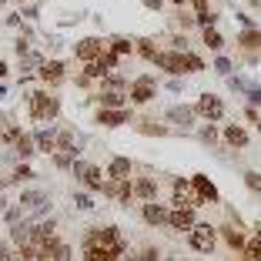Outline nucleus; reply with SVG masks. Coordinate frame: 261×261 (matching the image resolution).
<instances>
[{"instance_id": "nucleus-1", "label": "nucleus", "mask_w": 261, "mask_h": 261, "mask_svg": "<svg viewBox=\"0 0 261 261\" xmlns=\"http://www.w3.org/2000/svg\"><path fill=\"white\" fill-rule=\"evenodd\" d=\"M27 114H31V121H57V114H61V97L50 91H31L27 94Z\"/></svg>"}, {"instance_id": "nucleus-2", "label": "nucleus", "mask_w": 261, "mask_h": 261, "mask_svg": "<svg viewBox=\"0 0 261 261\" xmlns=\"http://www.w3.org/2000/svg\"><path fill=\"white\" fill-rule=\"evenodd\" d=\"M188 248L198 254H215L218 248V228L207 221H194L191 228H188Z\"/></svg>"}, {"instance_id": "nucleus-3", "label": "nucleus", "mask_w": 261, "mask_h": 261, "mask_svg": "<svg viewBox=\"0 0 261 261\" xmlns=\"http://www.w3.org/2000/svg\"><path fill=\"white\" fill-rule=\"evenodd\" d=\"M194 114H198L201 121H215V124H221L224 114H228V104H224L221 94H201L198 104H194Z\"/></svg>"}, {"instance_id": "nucleus-4", "label": "nucleus", "mask_w": 261, "mask_h": 261, "mask_svg": "<svg viewBox=\"0 0 261 261\" xmlns=\"http://www.w3.org/2000/svg\"><path fill=\"white\" fill-rule=\"evenodd\" d=\"M154 97H158V81L154 77L141 74L127 84V104H151Z\"/></svg>"}, {"instance_id": "nucleus-5", "label": "nucleus", "mask_w": 261, "mask_h": 261, "mask_svg": "<svg viewBox=\"0 0 261 261\" xmlns=\"http://www.w3.org/2000/svg\"><path fill=\"white\" fill-rule=\"evenodd\" d=\"M70 171H74V177L87 188V191H100V185H104V168H97V164H91V161H77L74 158Z\"/></svg>"}, {"instance_id": "nucleus-6", "label": "nucleus", "mask_w": 261, "mask_h": 261, "mask_svg": "<svg viewBox=\"0 0 261 261\" xmlns=\"http://www.w3.org/2000/svg\"><path fill=\"white\" fill-rule=\"evenodd\" d=\"M100 191H104L108 201H117V204H130V201H134V194H130V177H104Z\"/></svg>"}, {"instance_id": "nucleus-7", "label": "nucleus", "mask_w": 261, "mask_h": 261, "mask_svg": "<svg viewBox=\"0 0 261 261\" xmlns=\"http://www.w3.org/2000/svg\"><path fill=\"white\" fill-rule=\"evenodd\" d=\"M17 207H20L23 215H47V211H50V201H47L44 191H37V188H27V191H20Z\"/></svg>"}, {"instance_id": "nucleus-8", "label": "nucleus", "mask_w": 261, "mask_h": 261, "mask_svg": "<svg viewBox=\"0 0 261 261\" xmlns=\"http://www.w3.org/2000/svg\"><path fill=\"white\" fill-rule=\"evenodd\" d=\"M164 121H168V127L191 130V127H194V121H198V114H194L191 104H171L168 114H164Z\"/></svg>"}, {"instance_id": "nucleus-9", "label": "nucleus", "mask_w": 261, "mask_h": 261, "mask_svg": "<svg viewBox=\"0 0 261 261\" xmlns=\"http://www.w3.org/2000/svg\"><path fill=\"white\" fill-rule=\"evenodd\" d=\"M154 67H161L164 74H174L181 77L185 74V50H158V54L151 57Z\"/></svg>"}, {"instance_id": "nucleus-10", "label": "nucleus", "mask_w": 261, "mask_h": 261, "mask_svg": "<svg viewBox=\"0 0 261 261\" xmlns=\"http://www.w3.org/2000/svg\"><path fill=\"white\" fill-rule=\"evenodd\" d=\"M171 207H198V198H194V188L188 177L171 181Z\"/></svg>"}, {"instance_id": "nucleus-11", "label": "nucleus", "mask_w": 261, "mask_h": 261, "mask_svg": "<svg viewBox=\"0 0 261 261\" xmlns=\"http://www.w3.org/2000/svg\"><path fill=\"white\" fill-rule=\"evenodd\" d=\"M37 81L44 87H57V84H64L67 81V64L64 61H44L37 67Z\"/></svg>"}, {"instance_id": "nucleus-12", "label": "nucleus", "mask_w": 261, "mask_h": 261, "mask_svg": "<svg viewBox=\"0 0 261 261\" xmlns=\"http://www.w3.org/2000/svg\"><path fill=\"white\" fill-rule=\"evenodd\" d=\"M141 218H144L147 228H164L168 224V204H161V201H141Z\"/></svg>"}, {"instance_id": "nucleus-13", "label": "nucleus", "mask_w": 261, "mask_h": 261, "mask_svg": "<svg viewBox=\"0 0 261 261\" xmlns=\"http://www.w3.org/2000/svg\"><path fill=\"white\" fill-rule=\"evenodd\" d=\"M221 144H228L231 151H245V147H251V134H248L241 124H224L221 127Z\"/></svg>"}, {"instance_id": "nucleus-14", "label": "nucleus", "mask_w": 261, "mask_h": 261, "mask_svg": "<svg viewBox=\"0 0 261 261\" xmlns=\"http://www.w3.org/2000/svg\"><path fill=\"white\" fill-rule=\"evenodd\" d=\"M191 188H194L198 204H218V201H221V194H218V188L211 185V177H207V174H194L191 177Z\"/></svg>"}, {"instance_id": "nucleus-15", "label": "nucleus", "mask_w": 261, "mask_h": 261, "mask_svg": "<svg viewBox=\"0 0 261 261\" xmlns=\"http://www.w3.org/2000/svg\"><path fill=\"white\" fill-rule=\"evenodd\" d=\"M81 147H84V141H81V134H77L74 127H54V151L77 154Z\"/></svg>"}, {"instance_id": "nucleus-16", "label": "nucleus", "mask_w": 261, "mask_h": 261, "mask_svg": "<svg viewBox=\"0 0 261 261\" xmlns=\"http://www.w3.org/2000/svg\"><path fill=\"white\" fill-rule=\"evenodd\" d=\"M194 221H198V211H194V207H168V224H164V228L188 231Z\"/></svg>"}, {"instance_id": "nucleus-17", "label": "nucleus", "mask_w": 261, "mask_h": 261, "mask_svg": "<svg viewBox=\"0 0 261 261\" xmlns=\"http://www.w3.org/2000/svg\"><path fill=\"white\" fill-rule=\"evenodd\" d=\"M94 121H97L100 127H121V124L130 121V111L127 108H97Z\"/></svg>"}, {"instance_id": "nucleus-18", "label": "nucleus", "mask_w": 261, "mask_h": 261, "mask_svg": "<svg viewBox=\"0 0 261 261\" xmlns=\"http://www.w3.org/2000/svg\"><path fill=\"white\" fill-rule=\"evenodd\" d=\"M54 238H61V231H57V221L54 218H47V221H40V224H34V231H31V241L37 248H47Z\"/></svg>"}, {"instance_id": "nucleus-19", "label": "nucleus", "mask_w": 261, "mask_h": 261, "mask_svg": "<svg viewBox=\"0 0 261 261\" xmlns=\"http://www.w3.org/2000/svg\"><path fill=\"white\" fill-rule=\"evenodd\" d=\"M130 194H134V201H154L158 198V181L147 177V174L134 177V181H130Z\"/></svg>"}, {"instance_id": "nucleus-20", "label": "nucleus", "mask_w": 261, "mask_h": 261, "mask_svg": "<svg viewBox=\"0 0 261 261\" xmlns=\"http://www.w3.org/2000/svg\"><path fill=\"white\" fill-rule=\"evenodd\" d=\"M100 50H104V40H100V37H84V40H77V44H74V57L81 64L100 57Z\"/></svg>"}, {"instance_id": "nucleus-21", "label": "nucleus", "mask_w": 261, "mask_h": 261, "mask_svg": "<svg viewBox=\"0 0 261 261\" xmlns=\"http://www.w3.org/2000/svg\"><path fill=\"white\" fill-rule=\"evenodd\" d=\"M238 44H241V50H245L248 61L258 64V47H261V31H258V27H248V31L238 37Z\"/></svg>"}, {"instance_id": "nucleus-22", "label": "nucleus", "mask_w": 261, "mask_h": 261, "mask_svg": "<svg viewBox=\"0 0 261 261\" xmlns=\"http://www.w3.org/2000/svg\"><path fill=\"white\" fill-rule=\"evenodd\" d=\"M34 154H37V147H34V138L20 130V134L14 138V158H17V161H31Z\"/></svg>"}, {"instance_id": "nucleus-23", "label": "nucleus", "mask_w": 261, "mask_h": 261, "mask_svg": "<svg viewBox=\"0 0 261 261\" xmlns=\"http://www.w3.org/2000/svg\"><path fill=\"white\" fill-rule=\"evenodd\" d=\"M130 121H134V117H130ZM134 130L144 134V138H168L171 134L168 124H158V121H134Z\"/></svg>"}, {"instance_id": "nucleus-24", "label": "nucleus", "mask_w": 261, "mask_h": 261, "mask_svg": "<svg viewBox=\"0 0 261 261\" xmlns=\"http://www.w3.org/2000/svg\"><path fill=\"white\" fill-rule=\"evenodd\" d=\"M130 171H134V164H130V158H111L108 168H104V177H130Z\"/></svg>"}, {"instance_id": "nucleus-25", "label": "nucleus", "mask_w": 261, "mask_h": 261, "mask_svg": "<svg viewBox=\"0 0 261 261\" xmlns=\"http://www.w3.org/2000/svg\"><path fill=\"white\" fill-rule=\"evenodd\" d=\"M97 108H127V91H100Z\"/></svg>"}, {"instance_id": "nucleus-26", "label": "nucleus", "mask_w": 261, "mask_h": 261, "mask_svg": "<svg viewBox=\"0 0 261 261\" xmlns=\"http://www.w3.org/2000/svg\"><path fill=\"white\" fill-rule=\"evenodd\" d=\"M201 40H204V47H207V50H224V34L218 31L215 23L201 27Z\"/></svg>"}, {"instance_id": "nucleus-27", "label": "nucleus", "mask_w": 261, "mask_h": 261, "mask_svg": "<svg viewBox=\"0 0 261 261\" xmlns=\"http://www.w3.org/2000/svg\"><path fill=\"white\" fill-rule=\"evenodd\" d=\"M97 84H100V91H127L130 81H127L124 74H117V70H108V74L100 77Z\"/></svg>"}, {"instance_id": "nucleus-28", "label": "nucleus", "mask_w": 261, "mask_h": 261, "mask_svg": "<svg viewBox=\"0 0 261 261\" xmlns=\"http://www.w3.org/2000/svg\"><path fill=\"white\" fill-rule=\"evenodd\" d=\"M31 231H34V224L31 221H14L10 224V245H27L31 241Z\"/></svg>"}, {"instance_id": "nucleus-29", "label": "nucleus", "mask_w": 261, "mask_h": 261, "mask_svg": "<svg viewBox=\"0 0 261 261\" xmlns=\"http://www.w3.org/2000/svg\"><path fill=\"white\" fill-rule=\"evenodd\" d=\"M31 138H34V147H37V154H50V151H54V127H50V130H40V127H37Z\"/></svg>"}, {"instance_id": "nucleus-30", "label": "nucleus", "mask_w": 261, "mask_h": 261, "mask_svg": "<svg viewBox=\"0 0 261 261\" xmlns=\"http://www.w3.org/2000/svg\"><path fill=\"white\" fill-rule=\"evenodd\" d=\"M198 138L204 141V144L218 147V144H221V127H218L215 121H204V124H201V130H198Z\"/></svg>"}, {"instance_id": "nucleus-31", "label": "nucleus", "mask_w": 261, "mask_h": 261, "mask_svg": "<svg viewBox=\"0 0 261 261\" xmlns=\"http://www.w3.org/2000/svg\"><path fill=\"white\" fill-rule=\"evenodd\" d=\"M241 251H245L241 258H248V261H258L261 258V234H258V228H254V234L241 245Z\"/></svg>"}, {"instance_id": "nucleus-32", "label": "nucleus", "mask_w": 261, "mask_h": 261, "mask_svg": "<svg viewBox=\"0 0 261 261\" xmlns=\"http://www.w3.org/2000/svg\"><path fill=\"white\" fill-rule=\"evenodd\" d=\"M10 185H27V181H34V168L27 161H20L14 171H10V177H7Z\"/></svg>"}, {"instance_id": "nucleus-33", "label": "nucleus", "mask_w": 261, "mask_h": 261, "mask_svg": "<svg viewBox=\"0 0 261 261\" xmlns=\"http://www.w3.org/2000/svg\"><path fill=\"white\" fill-rule=\"evenodd\" d=\"M81 74H84L87 81H100V77L108 74V67H104L100 57H94V61H84V70H81Z\"/></svg>"}, {"instance_id": "nucleus-34", "label": "nucleus", "mask_w": 261, "mask_h": 261, "mask_svg": "<svg viewBox=\"0 0 261 261\" xmlns=\"http://www.w3.org/2000/svg\"><path fill=\"white\" fill-rule=\"evenodd\" d=\"M204 57L194 54V50H185V74H198V70H204Z\"/></svg>"}, {"instance_id": "nucleus-35", "label": "nucleus", "mask_w": 261, "mask_h": 261, "mask_svg": "<svg viewBox=\"0 0 261 261\" xmlns=\"http://www.w3.org/2000/svg\"><path fill=\"white\" fill-rule=\"evenodd\" d=\"M221 238H224V241H228V245H231V248H241V245H245V238H241V231H238V228H234V224H228V221H224V224H221Z\"/></svg>"}, {"instance_id": "nucleus-36", "label": "nucleus", "mask_w": 261, "mask_h": 261, "mask_svg": "<svg viewBox=\"0 0 261 261\" xmlns=\"http://www.w3.org/2000/svg\"><path fill=\"white\" fill-rule=\"evenodd\" d=\"M130 47H134V50H138V57H144V61H151V57L154 54H158V44H154V40H134V44H130Z\"/></svg>"}, {"instance_id": "nucleus-37", "label": "nucleus", "mask_w": 261, "mask_h": 261, "mask_svg": "<svg viewBox=\"0 0 261 261\" xmlns=\"http://www.w3.org/2000/svg\"><path fill=\"white\" fill-rule=\"evenodd\" d=\"M50 158H54V168L57 171H70V164H74L77 154H70V151H50Z\"/></svg>"}, {"instance_id": "nucleus-38", "label": "nucleus", "mask_w": 261, "mask_h": 261, "mask_svg": "<svg viewBox=\"0 0 261 261\" xmlns=\"http://www.w3.org/2000/svg\"><path fill=\"white\" fill-rule=\"evenodd\" d=\"M127 258H141V261H158L161 258V248L158 245H141L138 254H127Z\"/></svg>"}, {"instance_id": "nucleus-39", "label": "nucleus", "mask_w": 261, "mask_h": 261, "mask_svg": "<svg viewBox=\"0 0 261 261\" xmlns=\"http://www.w3.org/2000/svg\"><path fill=\"white\" fill-rule=\"evenodd\" d=\"M17 258H23V261H37V258H40V248L34 245V241H27V245H17Z\"/></svg>"}, {"instance_id": "nucleus-40", "label": "nucleus", "mask_w": 261, "mask_h": 261, "mask_svg": "<svg viewBox=\"0 0 261 261\" xmlns=\"http://www.w3.org/2000/svg\"><path fill=\"white\" fill-rule=\"evenodd\" d=\"M20 134V124H14V121H7L4 127H0V144H14V138Z\"/></svg>"}, {"instance_id": "nucleus-41", "label": "nucleus", "mask_w": 261, "mask_h": 261, "mask_svg": "<svg viewBox=\"0 0 261 261\" xmlns=\"http://www.w3.org/2000/svg\"><path fill=\"white\" fill-rule=\"evenodd\" d=\"M111 50H114L117 57H124V54H130L134 47H130V40H124V37H114V40H111Z\"/></svg>"}, {"instance_id": "nucleus-42", "label": "nucleus", "mask_w": 261, "mask_h": 261, "mask_svg": "<svg viewBox=\"0 0 261 261\" xmlns=\"http://www.w3.org/2000/svg\"><path fill=\"white\" fill-rule=\"evenodd\" d=\"M245 185H248V191H254V194L261 191V177H258V171H245Z\"/></svg>"}, {"instance_id": "nucleus-43", "label": "nucleus", "mask_w": 261, "mask_h": 261, "mask_svg": "<svg viewBox=\"0 0 261 261\" xmlns=\"http://www.w3.org/2000/svg\"><path fill=\"white\" fill-rule=\"evenodd\" d=\"M171 50H191V44H188L185 34H174V37H171Z\"/></svg>"}, {"instance_id": "nucleus-44", "label": "nucleus", "mask_w": 261, "mask_h": 261, "mask_svg": "<svg viewBox=\"0 0 261 261\" xmlns=\"http://www.w3.org/2000/svg\"><path fill=\"white\" fill-rule=\"evenodd\" d=\"M10 258H17V248L10 241H0V261H10Z\"/></svg>"}, {"instance_id": "nucleus-45", "label": "nucleus", "mask_w": 261, "mask_h": 261, "mask_svg": "<svg viewBox=\"0 0 261 261\" xmlns=\"http://www.w3.org/2000/svg\"><path fill=\"white\" fill-rule=\"evenodd\" d=\"M215 67H218V74H231V70H234V64H231L228 57H218V64H215Z\"/></svg>"}, {"instance_id": "nucleus-46", "label": "nucleus", "mask_w": 261, "mask_h": 261, "mask_svg": "<svg viewBox=\"0 0 261 261\" xmlns=\"http://www.w3.org/2000/svg\"><path fill=\"white\" fill-rule=\"evenodd\" d=\"M188 4L194 7V17H198V14H207V10H211V7H207V0H188Z\"/></svg>"}, {"instance_id": "nucleus-47", "label": "nucleus", "mask_w": 261, "mask_h": 261, "mask_svg": "<svg viewBox=\"0 0 261 261\" xmlns=\"http://www.w3.org/2000/svg\"><path fill=\"white\" fill-rule=\"evenodd\" d=\"M245 117H248V124L258 130V108H248V111H245Z\"/></svg>"}, {"instance_id": "nucleus-48", "label": "nucleus", "mask_w": 261, "mask_h": 261, "mask_svg": "<svg viewBox=\"0 0 261 261\" xmlns=\"http://www.w3.org/2000/svg\"><path fill=\"white\" fill-rule=\"evenodd\" d=\"M74 201H77V207H91V204H94V201H91V198H87V194H77V198H74Z\"/></svg>"}, {"instance_id": "nucleus-49", "label": "nucleus", "mask_w": 261, "mask_h": 261, "mask_svg": "<svg viewBox=\"0 0 261 261\" xmlns=\"http://www.w3.org/2000/svg\"><path fill=\"white\" fill-rule=\"evenodd\" d=\"M144 4H147L151 10H161V7H164V0H144Z\"/></svg>"}, {"instance_id": "nucleus-50", "label": "nucleus", "mask_w": 261, "mask_h": 261, "mask_svg": "<svg viewBox=\"0 0 261 261\" xmlns=\"http://www.w3.org/2000/svg\"><path fill=\"white\" fill-rule=\"evenodd\" d=\"M171 4H174V7H185V4H188V0H171Z\"/></svg>"}, {"instance_id": "nucleus-51", "label": "nucleus", "mask_w": 261, "mask_h": 261, "mask_svg": "<svg viewBox=\"0 0 261 261\" xmlns=\"http://www.w3.org/2000/svg\"><path fill=\"white\" fill-rule=\"evenodd\" d=\"M4 74H7V64H4V61H0V77H4Z\"/></svg>"}, {"instance_id": "nucleus-52", "label": "nucleus", "mask_w": 261, "mask_h": 261, "mask_svg": "<svg viewBox=\"0 0 261 261\" xmlns=\"http://www.w3.org/2000/svg\"><path fill=\"white\" fill-rule=\"evenodd\" d=\"M4 207H7V201H4V194H0V211H4Z\"/></svg>"}]
</instances>
